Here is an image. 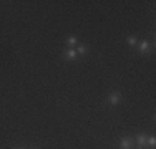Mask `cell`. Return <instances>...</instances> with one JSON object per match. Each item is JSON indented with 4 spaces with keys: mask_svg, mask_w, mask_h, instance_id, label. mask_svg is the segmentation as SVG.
Listing matches in <instances>:
<instances>
[{
    "mask_svg": "<svg viewBox=\"0 0 156 149\" xmlns=\"http://www.w3.org/2000/svg\"><path fill=\"white\" fill-rule=\"evenodd\" d=\"M78 43V40H76V36H68V38H66V45H68V47H75V45Z\"/></svg>",
    "mask_w": 156,
    "mask_h": 149,
    "instance_id": "obj_6",
    "label": "cell"
},
{
    "mask_svg": "<svg viewBox=\"0 0 156 149\" xmlns=\"http://www.w3.org/2000/svg\"><path fill=\"white\" fill-rule=\"evenodd\" d=\"M87 53V47L85 45H80V47L76 48V55H85Z\"/></svg>",
    "mask_w": 156,
    "mask_h": 149,
    "instance_id": "obj_8",
    "label": "cell"
},
{
    "mask_svg": "<svg viewBox=\"0 0 156 149\" xmlns=\"http://www.w3.org/2000/svg\"><path fill=\"white\" fill-rule=\"evenodd\" d=\"M120 147L121 149H133V139L131 137H123L120 143Z\"/></svg>",
    "mask_w": 156,
    "mask_h": 149,
    "instance_id": "obj_2",
    "label": "cell"
},
{
    "mask_svg": "<svg viewBox=\"0 0 156 149\" xmlns=\"http://www.w3.org/2000/svg\"><path fill=\"white\" fill-rule=\"evenodd\" d=\"M136 143H138V147H144L148 144V137L144 134H138L136 136Z\"/></svg>",
    "mask_w": 156,
    "mask_h": 149,
    "instance_id": "obj_4",
    "label": "cell"
},
{
    "mask_svg": "<svg viewBox=\"0 0 156 149\" xmlns=\"http://www.w3.org/2000/svg\"><path fill=\"white\" fill-rule=\"evenodd\" d=\"M108 101L111 103V104H118L121 101V95L118 91H115V93H111V95L108 96Z\"/></svg>",
    "mask_w": 156,
    "mask_h": 149,
    "instance_id": "obj_3",
    "label": "cell"
},
{
    "mask_svg": "<svg viewBox=\"0 0 156 149\" xmlns=\"http://www.w3.org/2000/svg\"><path fill=\"white\" fill-rule=\"evenodd\" d=\"M154 144H156V139H154V137H153V136L148 137V146H150V147H154Z\"/></svg>",
    "mask_w": 156,
    "mask_h": 149,
    "instance_id": "obj_9",
    "label": "cell"
},
{
    "mask_svg": "<svg viewBox=\"0 0 156 149\" xmlns=\"http://www.w3.org/2000/svg\"><path fill=\"white\" fill-rule=\"evenodd\" d=\"M140 51L141 53H148V51H150V42L143 40V42L140 43Z\"/></svg>",
    "mask_w": 156,
    "mask_h": 149,
    "instance_id": "obj_5",
    "label": "cell"
},
{
    "mask_svg": "<svg viewBox=\"0 0 156 149\" xmlns=\"http://www.w3.org/2000/svg\"><path fill=\"white\" fill-rule=\"evenodd\" d=\"M136 149H144V147H136Z\"/></svg>",
    "mask_w": 156,
    "mask_h": 149,
    "instance_id": "obj_10",
    "label": "cell"
},
{
    "mask_svg": "<svg viewBox=\"0 0 156 149\" xmlns=\"http://www.w3.org/2000/svg\"><path fill=\"white\" fill-rule=\"evenodd\" d=\"M126 42H128L129 47H136V45H138V40H136L135 36H128V40H126Z\"/></svg>",
    "mask_w": 156,
    "mask_h": 149,
    "instance_id": "obj_7",
    "label": "cell"
},
{
    "mask_svg": "<svg viewBox=\"0 0 156 149\" xmlns=\"http://www.w3.org/2000/svg\"><path fill=\"white\" fill-rule=\"evenodd\" d=\"M63 60H66V61H73V60H76V50H73V48L65 50L63 51Z\"/></svg>",
    "mask_w": 156,
    "mask_h": 149,
    "instance_id": "obj_1",
    "label": "cell"
},
{
    "mask_svg": "<svg viewBox=\"0 0 156 149\" xmlns=\"http://www.w3.org/2000/svg\"><path fill=\"white\" fill-rule=\"evenodd\" d=\"M18 149H20V147H18Z\"/></svg>",
    "mask_w": 156,
    "mask_h": 149,
    "instance_id": "obj_11",
    "label": "cell"
}]
</instances>
